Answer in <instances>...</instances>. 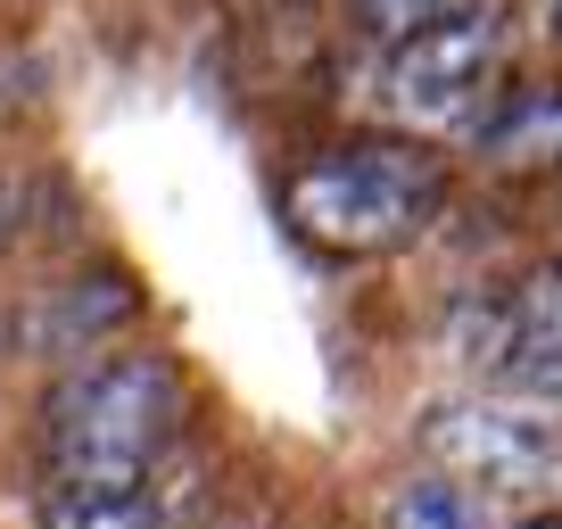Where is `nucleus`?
Masks as SVG:
<instances>
[{
    "label": "nucleus",
    "instance_id": "f257e3e1",
    "mask_svg": "<svg viewBox=\"0 0 562 529\" xmlns=\"http://www.w3.org/2000/svg\"><path fill=\"white\" fill-rule=\"evenodd\" d=\"M182 430L175 356H91L42 397V447L67 480H149Z\"/></svg>",
    "mask_w": 562,
    "mask_h": 529
},
{
    "label": "nucleus",
    "instance_id": "f03ea898",
    "mask_svg": "<svg viewBox=\"0 0 562 529\" xmlns=\"http://www.w3.org/2000/svg\"><path fill=\"white\" fill-rule=\"evenodd\" d=\"M290 224L315 248L339 257H381L430 232V215L447 207V166L414 142H364V149H331V158L299 166L281 191Z\"/></svg>",
    "mask_w": 562,
    "mask_h": 529
},
{
    "label": "nucleus",
    "instance_id": "7ed1b4c3",
    "mask_svg": "<svg viewBox=\"0 0 562 529\" xmlns=\"http://www.w3.org/2000/svg\"><path fill=\"white\" fill-rule=\"evenodd\" d=\"M422 447H430V463H447L456 488H546V480H562V423L546 406H496V397L430 406Z\"/></svg>",
    "mask_w": 562,
    "mask_h": 529
},
{
    "label": "nucleus",
    "instance_id": "20e7f679",
    "mask_svg": "<svg viewBox=\"0 0 562 529\" xmlns=\"http://www.w3.org/2000/svg\"><path fill=\"white\" fill-rule=\"evenodd\" d=\"M496 18L488 9H456V18H439V25H422V34H405V42H389V67H381V91H389V108L397 116H422V124H439V116H463L472 108V91L488 83V67H496Z\"/></svg>",
    "mask_w": 562,
    "mask_h": 529
},
{
    "label": "nucleus",
    "instance_id": "39448f33",
    "mask_svg": "<svg viewBox=\"0 0 562 529\" xmlns=\"http://www.w3.org/2000/svg\"><path fill=\"white\" fill-rule=\"evenodd\" d=\"M133 315H140V290L124 282V273H91V282H58V290H42L34 323H25V348H42V356H75L83 339L116 331V323H133Z\"/></svg>",
    "mask_w": 562,
    "mask_h": 529
},
{
    "label": "nucleus",
    "instance_id": "423d86ee",
    "mask_svg": "<svg viewBox=\"0 0 562 529\" xmlns=\"http://www.w3.org/2000/svg\"><path fill=\"white\" fill-rule=\"evenodd\" d=\"M42 529H166V513L149 496V480H67V472H50Z\"/></svg>",
    "mask_w": 562,
    "mask_h": 529
},
{
    "label": "nucleus",
    "instance_id": "0eeeda50",
    "mask_svg": "<svg viewBox=\"0 0 562 529\" xmlns=\"http://www.w3.org/2000/svg\"><path fill=\"white\" fill-rule=\"evenodd\" d=\"M480 149L496 166H562V83L505 91V108L480 124Z\"/></svg>",
    "mask_w": 562,
    "mask_h": 529
},
{
    "label": "nucleus",
    "instance_id": "6e6552de",
    "mask_svg": "<svg viewBox=\"0 0 562 529\" xmlns=\"http://www.w3.org/2000/svg\"><path fill=\"white\" fill-rule=\"evenodd\" d=\"M381 529H505V521L456 480H405V488H389Z\"/></svg>",
    "mask_w": 562,
    "mask_h": 529
},
{
    "label": "nucleus",
    "instance_id": "1a4fd4ad",
    "mask_svg": "<svg viewBox=\"0 0 562 529\" xmlns=\"http://www.w3.org/2000/svg\"><path fill=\"white\" fill-rule=\"evenodd\" d=\"M513 529H562V513H529V521H513Z\"/></svg>",
    "mask_w": 562,
    "mask_h": 529
},
{
    "label": "nucleus",
    "instance_id": "9d476101",
    "mask_svg": "<svg viewBox=\"0 0 562 529\" xmlns=\"http://www.w3.org/2000/svg\"><path fill=\"white\" fill-rule=\"evenodd\" d=\"M0 240H9V199H0Z\"/></svg>",
    "mask_w": 562,
    "mask_h": 529
}]
</instances>
